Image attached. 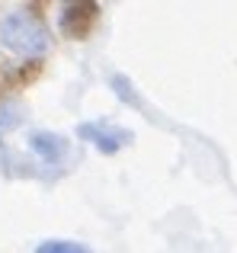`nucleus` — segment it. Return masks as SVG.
Here are the masks:
<instances>
[{
	"instance_id": "1",
	"label": "nucleus",
	"mask_w": 237,
	"mask_h": 253,
	"mask_svg": "<svg viewBox=\"0 0 237 253\" xmlns=\"http://www.w3.org/2000/svg\"><path fill=\"white\" fill-rule=\"evenodd\" d=\"M0 45L10 48L13 55L39 58V55L48 51L51 36L42 26V19H36L26 10H16V13H6V16L0 19Z\"/></svg>"
},
{
	"instance_id": "2",
	"label": "nucleus",
	"mask_w": 237,
	"mask_h": 253,
	"mask_svg": "<svg viewBox=\"0 0 237 253\" xmlns=\"http://www.w3.org/2000/svg\"><path fill=\"white\" fill-rule=\"evenodd\" d=\"M77 135L87 138V141L93 144L96 151H103V154H116L122 144L131 141L128 131L116 128V125H109V122H83L80 128H77Z\"/></svg>"
},
{
	"instance_id": "3",
	"label": "nucleus",
	"mask_w": 237,
	"mask_h": 253,
	"mask_svg": "<svg viewBox=\"0 0 237 253\" xmlns=\"http://www.w3.org/2000/svg\"><path fill=\"white\" fill-rule=\"evenodd\" d=\"M29 148L36 151V154L42 157L45 164L58 167V164L68 157L71 141H68L64 135H58V131H32V135H29Z\"/></svg>"
},
{
	"instance_id": "4",
	"label": "nucleus",
	"mask_w": 237,
	"mask_h": 253,
	"mask_svg": "<svg viewBox=\"0 0 237 253\" xmlns=\"http://www.w3.org/2000/svg\"><path fill=\"white\" fill-rule=\"evenodd\" d=\"M36 253H93V250L83 247V244H77V241H61V237H51V241H42V244H39Z\"/></svg>"
},
{
	"instance_id": "5",
	"label": "nucleus",
	"mask_w": 237,
	"mask_h": 253,
	"mask_svg": "<svg viewBox=\"0 0 237 253\" xmlns=\"http://www.w3.org/2000/svg\"><path fill=\"white\" fill-rule=\"evenodd\" d=\"M19 122H23V116H19L16 106H3V109H0V135L10 131V128H16Z\"/></svg>"
}]
</instances>
